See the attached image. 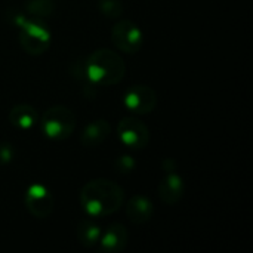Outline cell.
<instances>
[{
  "label": "cell",
  "mask_w": 253,
  "mask_h": 253,
  "mask_svg": "<svg viewBox=\"0 0 253 253\" xmlns=\"http://www.w3.org/2000/svg\"><path fill=\"white\" fill-rule=\"evenodd\" d=\"M24 7L33 18L44 19L55 13V0H25Z\"/></svg>",
  "instance_id": "15"
},
{
  "label": "cell",
  "mask_w": 253,
  "mask_h": 253,
  "mask_svg": "<svg viewBox=\"0 0 253 253\" xmlns=\"http://www.w3.org/2000/svg\"><path fill=\"white\" fill-rule=\"evenodd\" d=\"M117 136L127 148L142 150L150 142V129L136 117H123L117 125Z\"/></svg>",
  "instance_id": "6"
},
{
  "label": "cell",
  "mask_w": 253,
  "mask_h": 253,
  "mask_svg": "<svg viewBox=\"0 0 253 253\" xmlns=\"http://www.w3.org/2000/svg\"><path fill=\"white\" fill-rule=\"evenodd\" d=\"M76 114L64 105H53L40 117V129L52 141L68 139L76 129Z\"/></svg>",
  "instance_id": "3"
},
{
  "label": "cell",
  "mask_w": 253,
  "mask_h": 253,
  "mask_svg": "<svg viewBox=\"0 0 253 253\" xmlns=\"http://www.w3.org/2000/svg\"><path fill=\"white\" fill-rule=\"evenodd\" d=\"M123 105L135 114H150L157 105V95L150 86L136 84L125 92Z\"/></svg>",
  "instance_id": "8"
},
{
  "label": "cell",
  "mask_w": 253,
  "mask_h": 253,
  "mask_svg": "<svg viewBox=\"0 0 253 253\" xmlns=\"http://www.w3.org/2000/svg\"><path fill=\"white\" fill-rule=\"evenodd\" d=\"M19 28V44L28 55L44 53L52 43V33L43 19L25 16L18 25Z\"/></svg>",
  "instance_id": "4"
},
{
  "label": "cell",
  "mask_w": 253,
  "mask_h": 253,
  "mask_svg": "<svg viewBox=\"0 0 253 253\" xmlns=\"http://www.w3.org/2000/svg\"><path fill=\"white\" fill-rule=\"evenodd\" d=\"M102 228L95 222V218H83L76 227V237L83 248H93L101 239Z\"/></svg>",
  "instance_id": "14"
},
{
  "label": "cell",
  "mask_w": 253,
  "mask_h": 253,
  "mask_svg": "<svg viewBox=\"0 0 253 253\" xmlns=\"http://www.w3.org/2000/svg\"><path fill=\"white\" fill-rule=\"evenodd\" d=\"M9 122L13 127L21 130H28L34 127L39 122L37 110L30 104H16L9 111Z\"/></svg>",
  "instance_id": "13"
},
{
  "label": "cell",
  "mask_w": 253,
  "mask_h": 253,
  "mask_svg": "<svg viewBox=\"0 0 253 253\" xmlns=\"http://www.w3.org/2000/svg\"><path fill=\"white\" fill-rule=\"evenodd\" d=\"M113 44L123 53H136L144 44V33L138 24L130 19H122L111 28Z\"/></svg>",
  "instance_id": "5"
},
{
  "label": "cell",
  "mask_w": 253,
  "mask_h": 253,
  "mask_svg": "<svg viewBox=\"0 0 253 253\" xmlns=\"http://www.w3.org/2000/svg\"><path fill=\"white\" fill-rule=\"evenodd\" d=\"M87 79L95 86H113L123 80L126 65L123 58L111 49H96L84 61Z\"/></svg>",
  "instance_id": "2"
},
{
  "label": "cell",
  "mask_w": 253,
  "mask_h": 253,
  "mask_svg": "<svg viewBox=\"0 0 253 253\" xmlns=\"http://www.w3.org/2000/svg\"><path fill=\"white\" fill-rule=\"evenodd\" d=\"M15 153H16L15 151V147L10 142H7V141L0 142V166L9 165L13 160Z\"/></svg>",
  "instance_id": "18"
},
{
  "label": "cell",
  "mask_w": 253,
  "mask_h": 253,
  "mask_svg": "<svg viewBox=\"0 0 253 253\" xmlns=\"http://www.w3.org/2000/svg\"><path fill=\"white\" fill-rule=\"evenodd\" d=\"M98 9L108 19H117L123 15V4L120 0H98Z\"/></svg>",
  "instance_id": "16"
},
{
  "label": "cell",
  "mask_w": 253,
  "mask_h": 253,
  "mask_svg": "<svg viewBox=\"0 0 253 253\" xmlns=\"http://www.w3.org/2000/svg\"><path fill=\"white\" fill-rule=\"evenodd\" d=\"M110 133H111V125L107 120H104V119L93 120L84 126V129L80 135V144L84 148L99 147L105 142V139L110 136Z\"/></svg>",
  "instance_id": "11"
},
{
  "label": "cell",
  "mask_w": 253,
  "mask_h": 253,
  "mask_svg": "<svg viewBox=\"0 0 253 253\" xmlns=\"http://www.w3.org/2000/svg\"><path fill=\"white\" fill-rule=\"evenodd\" d=\"M136 168V162L127 156V154H123V156H119L116 160H114V169L117 173L120 175H127V173H132Z\"/></svg>",
  "instance_id": "17"
},
{
  "label": "cell",
  "mask_w": 253,
  "mask_h": 253,
  "mask_svg": "<svg viewBox=\"0 0 253 253\" xmlns=\"http://www.w3.org/2000/svg\"><path fill=\"white\" fill-rule=\"evenodd\" d=\"M126 216L129 218L130 222L136 224V225H142L145 222H148L153 218L154 213V206L153 202L148 197H144L141 194L133 196L127 205H126Z\"/></svg>",
  "instance_id": "12"
},
{
  "label": "cell",
  "mask_w": 253,
  "mask_h": 253,
  "mask_svg": "<svg viewBox=\"0 0 253 253\" xmlns=\"http://www.w3.org/2000/svg\"><path fill=\"white\" fill-rule=\"evenodd\" d=\"M162 168L166 173H170V172H175L176 170V163L173 159H165L162 162Z\"/></svg>",
  "instance_id": "19"
},
{
  "label": "cell",
  "mask_w": 253,
  "mask_h": 253,
  "mask_svg": "<svg viewBox=\"0 0 253 253\" xmlns=\"http://www.w3.org/2000/svg\"><path fill=\"white\" fill-rule=\"evenodd\" d=\"M127 242H129V233L126 227L114 222L108 225L105 231L101 233V239L98 243L101 245V249L104 252L117 253L126 249Z\"/></svg>",
  "instance_id": "10"
},
{
  "label": "cell",
  "mask_w": 253,
  "mask_h": 253,
  "mask_svg": "<svg viewBox=\"0 0 253 253\" xmlns=\"http://www.w3.org/2000/svg\"><path fill=\"white\" fill-rule=\"evenodd\" d=\"M125 200L123 188L105 178L92 179L80 190V205L90 218H102L116 213Z\"/></svg>",
  "instance_id": "1"
},
{
  "label": "cell",
  "mask_w": 253,
  "mask_h": 253,
  "mask_svg": "<svg viewBox=\"0 0 253 253\" xmlns=\"http://www.w3.org/2000/svg\"><path fill=\"white\" fill-rule=\"evenodd\" d=\"M24 205L34 218L46 219L53 212V196L47 187L42 184H33L25 191Z\"/></svg>",
  "instance_id": "7"
},
{
  "label": "cell",
  "mask_w": 253,
  "mask_h": 253,
  "mask_svg": "<svg viewBox=\"0 0 253 253\" xmlns=\"http://www.w3.org/2000/svg\"><path fill=\"white\" fill-rule=\"evenodd\" d=\"M184 193H185L184 179H182L178 173H175V172L168 173V175L159 182V187H157L159 199H160L165 205H169V206L176 205V203L184 197Z\"/></svg>",
  "instance_id": "9"
}]
</instances>
